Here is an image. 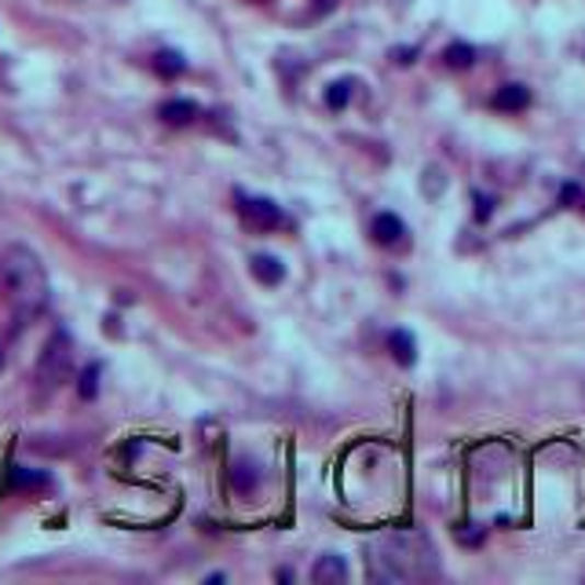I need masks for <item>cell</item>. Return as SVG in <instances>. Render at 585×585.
Wrapping results in <instances>:
<instances>
[{
  "mask_svg": "<svg viewBox=\"0 0 585 585\" xmlns=\"http://www.w3.org/2000/svg\"><path fill=\"white\" fill-rule=\"evenodd\" d=\"M374 582H428L439 574V560L432 541L421 530H392L370 541L366 549Z\"/></svg>",
  "mask_w": 585,
  "mask_h": 585,
  "instance_id": "6da1fadb",
  "label": "cell"
},
{
  "mask_svg": "<svg viewBox=\"0 0 585 585\" xmlns=\"http://www.w3.org/2000/svg\"><path fill=\"white\" fill-rule=\"evenodd\" d=\"M4 271H8V289H12L19 316L23 319L37 316V311L48 305V275H45V267H41L37 253H30L26 245H12L4 256Z\"/></svg>",
  "mask_w": 585,
  "mask_h": 585,
  "instance_id": "7a4b0ae2",
  "label": "cell"
},
{
  "mask_svg": "<svg viewBox=\"0 0 585 585\" xmlns=\"http://www.w3.org/2000/svg\"><path fill=\"white\" fill-rule=\"evenodd\" d=\"M70 363H73L70 337H67V333H56V337L45 344L41 363H37V388H41V392H56V388L67 381Z\"/></svg>",
  "mask_w": 585,
  "mask_h": 585,
  "instance_id": "3957f363",
  "label": "cell"
},
{
  "mask_svg": "<svg viewBox=\"0 0 585 585\" xmlns=\"http://www.w3.org/2000/svg\"><path fill=\"white\" fill-rule=\"evenodd\" d=\"M238 216L253 227V231H271V227H278L286 216L271 198H256V194H238Z\"/></svg>",
  "mask_w": 585,
  "mask_h": 585,
  "instance_id": "277c9868",
  "label": "cell"
},
{
  "mask_svg": "<svg viewBox=\"0 0 585 585\" xmlns=\"http://www.w3.org/2000/svg\"><path fill=\"white\" fill-rule=\"evenodd\" d=\"M311 578H316L319 585H341L344 578H348V567H344V560H341V557H333V552H326V557H322V560L316 563Z\"/></svg>",
  "mask_w": 585,
  "mask_h": 585,
  "instance_id": "5b68a950",
  "label": "cell"
},
{
  "mask_svg": "<svg viewBox=\"0 0 585 585\" xmlns=\"http://www.w3.org/2000/svg\"><path fill=\"white\" fill-rule=\"evenodd\" d=\"M388 352L395 355L399 366H414L417 363V341L410 337L406 330H392V333H388Z\"/></svg>",
  "mask_w": 585,
  "mask_h": 585,
  "instance_id": "8992f818",
  "label": "cell"
},
{
  "mask_svg": "<svg viewBox=\"0 0 585 585\" xmlns=\"http://www.w3.org/2000/svg\"><path fill=\"white\" fill-rule=\"evenodd\" d=\"M403 234H406V227H403V220H399L395 213H381L374 220V238L381 245H395V242H403Z\"/></svg>",
  "mask_w": 585,
  "mask_h": 585,
  "instance_id": "52a82bcc",
  "label": "cell"
},
{
  "mask_svg": "<svg viewBox=\"0 0 585 585\" xmlns=\"http://www.w3.org/2000/svg\"><path fill=\"white\" fill-rule=\"evenodd\" d=\"M253 275L264 282V286H278L282 278H286V264H282L278 256H267V253H260V256H253Z\"/></svg>",
  "mask_w": 585,
  "mask_h": 585,
  "instance_id": "ba28073f",
  "label": "cell"
},
{
  "mask_svg": "<svg viewBox=\"0 0 585 585\" xmlns=\"http://www.w3.org/2000/svg\"><path fill=\"white\" fill-rule=\"evenodd\" d=\"M8 486H12V491H37V486H51V475L23 469V464H19V469L8 472Z\"/></svg>",
  "mask_w": 585,
  "mask_h": 585,
  "instance_id": "9c48e42d",
  "label": "cell"
},
{
  "mask_svg": "<svg viewBox=\"0 0 585 585\" xmlns=\"http://www.w3.org/2000/svg\"><path fill=\"white\" fill-rule=\"evenodd\" d=\"M527 103H530V92L524 89V84H505V89L494 95L497 111H524Z\"/></svg>",
  "mask_w": 585,
  "mask_h": 585,
  "instance_id": "30bf717a",
  "label": "cell"
},
{
  "mask_svg": "<svg viewBox=\"0 0 585 585\" xmlns=\"http://www.w3.org/2000/svg\"><path fill=\"white\" fill-rule=\"evenodd\" d=\"M194 114H198V106H194L191 100H169L165 106H161V117H165L169 125H191Z\"/></svg>",
  "mask_w": 585,
  "mask_h": 585,
  "instance_id": "8fae6325",
  "label": "cell"
},
{
  "mask_svg": "<svg viewBox=\"0 0 585 585\" xmlns=\"http://www.w3.org/2000/svg\"><path fill=\"white\" fill-rule=\"evenodd\" d=\"M154 67H158V73H165V78H176V73L187 70V62H183L176 51H161V56L154 59Z\"/></svg>",
  "mask_w": 585,
  "mask_h": 585,
  "instance_id": "7c38bea8",
  "label": "cell"
},
{
  "mask_svg": "<svg viewBox=\"0 0 585 585\" xmlns=\"http://www.w3.org/2000/svg\"><path fill=\"white\" fill-rule=\"evenodd\" d=\"M447 67H454V70H464V67H472V59H475V51L469 48V45H454V48H447Z\"/></svg>",
  "mask_w": 585,
  "mask_h": 585,
  "instance_id": "4fadbf2b",
  "label": "cell"
},
{
  "mask_svg": "<svg viewBox=\"0 0 585 585\" xmlns=\"http://www.w3.org/2000/svg\"><path fill=\"white\" fill-rule=\"evenodd\" d=\"M256 480H260V472H253V464L234 461V486H238V491H253Z\"/></svg>",
  "mask_w": 585,
  "mask_h": 585,
  "instance_id": "5bb4252c",
  "label": "cell"
},
{
  "mask_svg": "<svg viewBox=\"0 0 585 585\" xmlns=\"http://www.w3.org/2000/svg\"><path fill=\"white\" fill-rule=\"evenodd\" d=\"M348 100H352V81H333L326 89V103L333 106V111H341Z\"/></svg>",
  "mask_w": 585,
  "mask_h": 585,
  "instance_id": "9a60e30c",
  "label": "cell"
},
{
  "mask_svg": "<svg viewBox=\"0 0 585 585\" xmlns=\"http://www.w3.org/2000/svg\"><path fill=\"white\" fill-rule=\"evenodd\" d=\"M78 392H81V399H95V392H100V366H89V370L81 374Z\"/></svg>",
  "mask_w": 585,
  "mask_h": 585,
  "instance_id": "2e32d148",
  "label": "cell"
}]
</instances>
